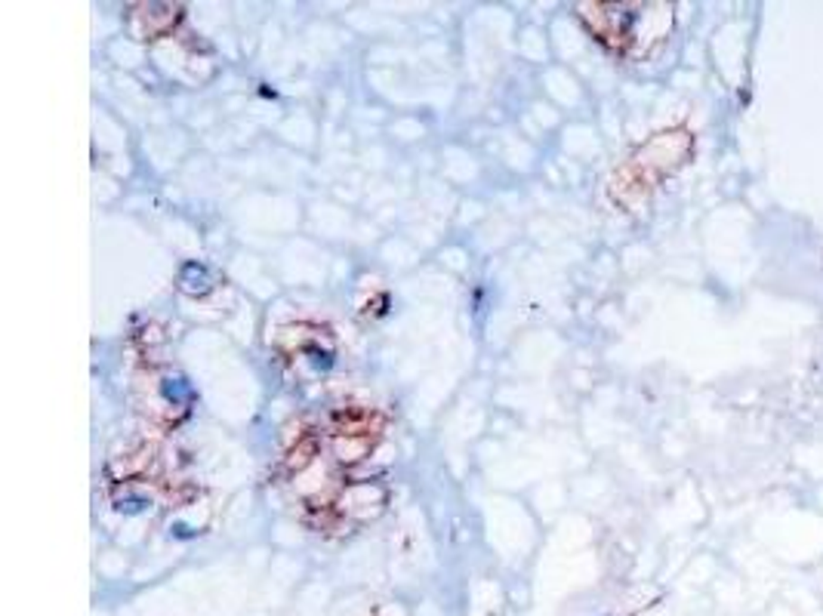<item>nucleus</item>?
Wrapping results in <instances>:
<instances>
[{
  "label": "nucleus",
  "mask_w": 823,
  "mask_h": 616,
  "mask_svg": "<svg viewBox=\"0 0 823 616\" xmlns=\"http://www.w3.org/2000/svg\"><path fill=\"white\" fill-rule=\"evenodd\" d=\"M142 19L152 22L142 37H161L179 22V6H142Z\"/></svg>",
  "instance_id": "1"
}]
</instances>
